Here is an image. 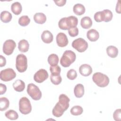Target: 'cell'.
Masks as SVG:
<instances>
[{
    "instance_id": "obj_1",
    "label": "cell",
    "mask_w": 121,
    "mask_h": 121,
    "mask_svg": "<svg viewBox=\"0 0 121 121\" xmlns=\"http://www.w3.org/2000/svg\"><path fill=\"white\" fill-rule=\"evenodd\" d=\"M69 98L65 94H61L59 97V102L52 110V114L56 117L61 116L64 112L69 107Z\"/></svg>"
},
{
    "instance_id": "obj_2",
    "label": "cell",
    "mask_w": 121,
    "mask_h": 121,
    "mask_svg": "<svg viewBox=\"0 0 121 121\" xmlns=\"http://www.w3.org/2000/svg\"><path fill=\"white\" fill-rule=\"evenodd\" d=\"M76 59L75 53L71 50L65 51L60 60V63L63 67H68L73 63Z\"/></svg>"
},
{
    "instance_id": "obj_3",
    "label": "cell",
    "mask_w": 121,
    "mask_h": 121,
    "mask_svg": "<svg viewBox=\"0 0 121 121\" xmlns=\"http://www.w3.org/2000/svg\"><path fill=\"white\" fill-rule=\"evenodd\" d=\"M93 82L98 86L104 87L108 85L109 78L107 76L101 72L94 73L92 77Z\"/></svg>"
},
{
    "instance_id": "obj_4",
    "label": "cell",
    "mask_w": 121,
    "mask_h": 121,
    "mask_svg": "<svg viewBox=\"0 0 121 121\" xmlns=\"http://www.w3.org/2000/svg\"><path fill=\"white\" fill-rule=\"evenodd\" d=\"M16 68L20 73L25 72L27 68V60L26 57L23 54L17 55L16 61Z\"/></svg>"
},
{
    "instance_id": "obj_5",
    "label": "cell",
    "mask_w": 121,
    "mask_h": 121,
    "mask_svg": "<svg viewBox=\"0 0 121 121\" xmlns=\"http://www.w3.org/2000/svg\"><path fill=\"white\" fill-rule=\"evenodd\" d=\"M19 110L23 114H28L32 111V106L29 100L26 97L20 98L19 101Z\"/></svg>"
},
{
    "instance_id": "obj_6",
    "label": "cell",
    "mask_w": 121,
    "mask_h": 121,
    "mask_svg": "<svg viewBox=\"0 0 121 121\" xmlns=\"http://www.w3.org/2000/svg\"><path fill=\"white\" fill-rule=\"evenodd\" d=\"M27 92L28 95L34 100H39L42 97V92L40 89L37 86L33 83L28 85Z\"/></svg>"
},
{
    "instance_id": "obj_7",
    "label": "cell",
    "mask_w": 121,
    "mask_h": 121,
    "mask_svg": "<svg viewBox=\"0 0 121 121\" xmlns=\"http://www.w3.org/2000/svg\"><path fill=\"white\" fill-rule=\"evenodd\" d=\"M72 46L78 52H82L87 49L88 43L84 39L78 38L73 41Z\"/></svg>"
},
{
    "instance_id": "obj_8",
    "label": "cell",
    "mask_w": 121,
    "mask_h": 121,
    "mask_svg": "<svg viewBox=\"0 0 121 121\" xmlns=\"http://www.w3.org/2000/svg\"><path fill=\"white\" fill-rule=\"evenodd\" d=\"M16 77V73L15 71L11 69L8 68L0 71V78L3 81H9L13 79Z\"/></svg>"
},
{
    "instance_id": "obj_9",
    "label": "cell",
    "mask_w": 121,
    "mask_h": 121,
    "mask_svg": "<svg viewBox=\"0 0 121 121\" xmlns=\"http://www.w3.org/2000/svg\"><path fill=\"white\" fill-rule=\"evenodd\" d=\"M16 46V44L14 40H7L3 43V52L6 55H10L13 53Z\"/></svg>"
},
{
    "instance_id": "obj_10",
    "label": "cell",
    "mask_w": 121,
    "mask_h": 121,
    "mask_svg": "<svg viewBox=\"0 0 121 121\" xmlns=\"http://www.w3.org/2000/svg\"><path fill=\"white\" fill-rule=\"evenodd\" d=\"M48 78V73L44 69H40L34 76V80L38 83H41L47 79Z\"/></svg>"
},
{
    "instance_id": "obj_11",
    "label": "cell",
    "mask_w": 121,
    "mask_h": 121,
    "mask_svg": "<svg viewBox=\"0 0 121 121\" xmlns=\"http://www.w3.org/2000/svg\"><path fill=\"white\" fill-rule=\"evenodd\" d=\"M56 43L59 47L66 46L69 43L67 35L63 33H58L56 36Z\"/></svg>"
},
{
    "instance_id": "obj_12",
    "label": "cell",
    "mask_w": 121,
    "mask_h": 121,
    "mask_svg": "<svg viewBox=\"0 0 121 121\" xmlns=\"http://www.w3.org/2000/svg\"><path fill=\"white\" fill-rule=\"evenodd\" d=\"M79 72L81 75L87 77L92 73V68L89 64H84L79 67Z\"/></svg>"
},
{
    "instance_id": "obj_13",
    "label": "cell",
    "mask_w": 121,
    "mask_h": 121,
    "mask_svg": "<svg viewBox=\"0 0 121 121\" xmlns=\"http://www.w3.org/2000/svg\"><path fill=\"white\" fill-rule=\"evenodd\" d=\"M86 36L88 39L91 42H95L98 39L99 34L95 29H91L87 31Z\"/></svg>"
},
{
    "instance_id": "obj_14",
    "label": "cell",
    "mask_w": 121,
    "mask_h": 121,
    "mask_svg": "<svg viewBox=\"0 0 121 121\" xmlns=\"http://www.w3.org/2000/svg\"><path fill=\"white\" fill-rule=\"evenodd\" d=\"M41 39L44 43H50L52 42L53 36L50 31L45 30L43 32L41 35Z\"/></svg>"
},
{
    "instance_id": "obj_15",
    "label": "cell",
    "mask_w": 121,
    "mask_h": 121,
    "mask_svg": "<svg viewBox=\"0 0 121 121\" xmlns=\"http://www.w3.org/2000/svg\"><path fill=\"white\" fill-rule=\"evenodd\" d=\"M13 87L17 92H22L25 88V83L20 79L16 80L13 83Z\"/></svg>"
},
{
    "instance_id": "obj_16",
    "label": "cell",
    "mask_w": 121,
    "mask_h": 121,
    "mask_svg": "<svg viewBox=\"0 0 121 121\" xmlns=\"http://www.w3.org/2000/svg\"><path fill=\"white\" fill-rule=\"evenodd\" d=\"M29 44L28 41L25 39L21 40L18 44V49L22 52H26L29 50Z\"/></svg>"
},
{
    "instance_id": "obj_17",
    "label": "cell",
    "mask_w": 121,
    "mask_h": 121,
    "mask_svg": "<svg viewBox=\"0 0 121 121\" xmlns=\"http://www.w3.org/2000/svg\"><path fill=\"white\" fill-rule=\"evenodd\" d=\"M74 92L75 96L77 98L82 97L84 94V87L81 84H78L74 87Z\"/></svg>"
},
{
    "instance_id": "obj_18",
    "label": "cell",
    "mask_w": 121,
    "mask_h": 121,
    "mask_svg": "<svg viewBox=\"0 0 121 121\" xmlns=\"http://www.w3.org/2000/svg\"><path fill=\"white\" fill-rule=\"evenodd\" d=\"M34 20L37 24H43L46 21V17L43 13H36L34 16Z\"/></svg>"
},
{
    "instance_id": "obj_19",
    "label": "cell",
    "mask_w": 121,
    "mask_h": 121,
    "mask_svg": "<svg viewBox=\"0 0 121 121\" xmlns=\"http://www.w3.org/2000/svg\"><path fill=\"white\" fill-rule=\"evenodd\" d=\"M92 20L89 17H82L80 21V25L84 29H88L92 25Z\"/></svg>"
},
{
    "instance_id": "obj_20",
    "label": "cell",
    "mask_w": 121,
    "mask_h": 121,
    "mask_svg": "<svg viewBox=\"0 0 121 121\" xmlns=\"http://www.w3.org/2000/svg\"><path fill=\"white\" fill-rule=\"evenodd\" d=\"M85 10L86 9L84 6L80 3L76 4L73 8L74 13L78 16H81L83 15L85 13Z\"/></svg>"
},
{
    "instance_id": "obj_21",
    "label": "cell",
    "mask_w": 121,
    "mask_h": 121,
    "mask_svg": "<svg viewBox=\"0 0 121 121\" xmlns=\"http://www.w3.org/2000/svg\"><path fill=\"white\" fill-rule=\"evenodd\" d=\"M106 52L108 55L112 58L116 57L118 54V49L115 46L112 45H110L107 47Z\"/></svg>"
},
{
    "instance_id": "obj_22",
    "label": "cell",
    "mask_w": 121,
    "mask_h": 121,
    "mask_svg": "<svg viewBox=\"0 0 121 121\" xmlns=\"http://www.w3.org/2000/svg\"><path fill=\"white\" fill-rule=\"evenodd\" d=\"M11 10L12 12L16 15L20 14L22 10L21 4L19 2H15L13 3L11 6Z\"/></svg>"
},
{
    "instance_id": "obj_23",
    "label": "cell",
    "mask_w": 121,
    "mask_h": 121,
    "mask_svg": "<svg viewBox=\"0 0 121 121\" xmlns=\"http://www.w3.org/2000/svg\"><path fill=\"white\" fill-rule=\"evenodd\" d=\"M12 16L8 11H3L0 13V20L5 23H9L11 20Z\"/></svg>"
},
{
    "instance_id": "obj_24",
    "label": "cell",
    "mask_w": 121,
    "mask_h": 121,
    "mask_svg": "<svg viewBox=\"0 0 121 121\" xmlns=\"http://www.w3.org/2000/svg\"><path fill=\"white\" fill-rule=\"evenodd\" d=\"M48 62L51 66H55L57 65L59 62V57L56 54H51L48 58Z\"/></svg>"
},
{
    "instance_id": "obj_25",
    "label": "cell",
    "mask_w": 121,
    "mask_h": 121,
    "mask_svg": "<svg viewBox=\"0 0 121 121\" xmlns=\"http://www.w3.org/2000/svg\"><path fill=\"white\" fill-rule=\"evenodd\" d=\"M67 22L69 28L77 27L78 23V19L75 16H71L67 17Z\"/></svg>"
},
{
    "instance_id": "obj_26",
    "label": "cell",
    "mask_w": 121,
    "mask_h": 121,
    "mask_svg": "<svg viewBox=\"0 0 121 121\" xmlns=\"http://www.w3.org/2000/svg\"><path fill=\"white\" fill-rule=\"evenodd\" d=\"M9 105V100L6 97H3L0 98V110L3 111L7 110Z\"/></svg>"
},
{
    "instance_id": "obj_27",
    "label": "cell",
    "mask_w": 121,
    "mask_h": 121,
    "mask_svg": "<svg viewBox=\"0 0 121 121\" xmlns=\"http://www.w3.org/2000/svg\"><path fill=\"white\" fill-rule=\"evenodd\" d=\"M5 115L7 118L11 120H16L18 117L17 113L13 110H9L7 111L5 113Z\"/></svg>"
},
{
    "instance_id": "obj_28",
    "label": "cell",
    "mask_w": 121,
    "mask_h": 121,
    "mask_svg": "<svg viewBox=\"0 0 121 121\" xmlns=\"http://www.w3.org/2000/svg\"><path fill=\"white\" fill-rule=\"evenodd\" d=\"M104 17V21L105 22H108L110 21L112 18V13L109 9H104L102 11Z\"/></svg>"
},
{
    "instance_id": "obj_29",
    "label": "cell",
    "mask_w": 121,
    "mask_h": 121,
    "mask_svg": "<svg viewBox=\"0 0 121 121\" xmlns=\"http://www.w3.org/2000/svg\"><path fill=\"white\" fill-rule=\"evenodd\" d=\"M70 112L71 114L77 116L81 114L83 112V110L82 107L80 106L76 105L71 108Z\"/></svg>"
},
{
    "instance_id": "obj_30",
    "label": "cell",
    "mask_w": 121,
    "mask_h": 121,
    "mask_svg": "<svg viewBox=\"0 0 121 121\" xmlns=\"http://www.w3.org/2000/svg\"><path fill=\"white\" fill-rule=\"evenodd\" d=\"M58 26L60 29L62 30H68L69 26L67 22V17L61 18L58 23Z\"/></svg>"
},
{
    "instance_id": "obj_31",
    "label": "cell",
    "mask_w": 121,
    "mask_h": 121,
    "mask_svg": "<svg viewBox=\"0 0 121 121\" xmlns=\"http://www.w3.org/2000/svg\"><path fill=\"white\" fill-rule=\"evenodd\" d=\"M18 24L22 26H27L30 22V19L27 16H22L18 19Z\"/></svg>"
},
{
    "instance_id": "obj_32",
    "label": "cell",
    "mask_w": 121,
    "mask_h": 121,
    "mask_svg": "<svg viewBox=\"0 0 121 121\" xmlns=\"http://www.w3.org/2000/svg\"><path fill=\"white\" fill-rule=\"evenodd\" d=\"M50 79L52 84L55 85H59L62 81V78L60 75H52L50 76Z\"/></svg>"
},
{
    "instance_id": "obj_33",
    "label": "cell",
    "mask_w": 121,
    "mask_h": 121,
    "mask_svg": "<svg viewBox=\"0 0 121 121\" xmlns=\"http://www.w3.org/2000/svg\"><path fill=\"white\" fill-rule=\"evenodd\" d=\"M67 77L70 80H74L77 77V73L74 69H69L67 74Z\"/></svg>"
},
{
    "instance_id": "obj_34",
    "label": "cell",
    "mask_w": 121,
    "mask_h": 121,
    "mask_svg": "<svg viewBox=\"0 0 121 121\" xmlns=\"http://www.w3.org/2000/svg\"><path fill=\"white\" fill-rule=\"evenodd\" d=\"M50 70L52 75H60L61 69L59 66L56 65L55 66H51L50 67Z\"/></svg>"
},
{
    "instance_id": "obj_35",
    "label": "cell",
    "mask_w": 121,
    "mask_h": 121,
    "mask_svg": "<svg viewBox=\"0 0 121 121\" xmlns=\"http://www.w3.org/2000/svg\"><path fill=\"white\" fill-rule=\"evenodd\" d=\"M94 19L97 22H101L104 21V17L102 11L96 12L94 15Z\"/></svg>"
},
{
    "instance_id": "obj_36",
    "label": "cell",
    "mask_w": 121,
    "mask_h": 121,
    "mask_svg": "<svg viewBox=\"0 0 121 121\" xmlns=\"http://www.w3.org/2000/svg\"><path fill=\"white\" fill-rule=\"evenodd\" d=\"M68 33L70 36L75 37L78 34V29L77 27L69 28L68 29Z\"/></svg>"
},
{
    "instance_id": "obj_37",
    "label": "cell",
    "mask_w": 121,
    "mask_h": 121,
    "mask_svg": "<svg viewBox=\"0 0 121 121\" xmlns=\"http://www.w3.org/2000/svg\"><path fill=\"white\" fill-rule=\"evenodd\" d=\"M121 109L116 110L113 114V117L114 120L116 121H121Z\"/></svg>"
},
{
    "instance_id": "obj_38",
    "label": "cell",
    "mask_w": 121,
    "mask_h": 121,
    "mask_svg": "<svg viewBox=\"0 0 121 121\" xmlns=\"http://www.w3.org/2000/svg\"><path fill=\"white\" fill-rule=\"evenodd\" d=\"M7 90V87L5 85L2 83L0 84V94L3 95L4 94Z\"/></svg>"
},
{
    "instance_id": "obj_39",
    "label": "cell",
    "mask_w": 121,
    "mask_h": 121,
    "mask_svg": "<svg viewBox=\"0 0 121 121\" xmlns=\"http://www.w3.org/2000/svg\"><path fill=\"white\" fill-rule=\"evenodd\" d=\"M6 63V60L2 55H0V67L4 66Z\"/></svg>"
},
{
    "instance_id": "obj_40",
    "label": "cell",
    "mask_w": 121,
    "mask_h": 121,
    "mask_svg": "<svg viewBox=\"0 0 121 121\" xmlns=\"http://www.w3.org/2000/svg\"><path fill=\"white\" fill-rule=\"evenodd\" d=\"M56 5L58 6H64L66 2V0H54Z\"/></svg>"
},
{
    "instance_id": "obj_41",
    "label": "cell",
    "mask_w": 121,
    "mask_h": 121,
    "mask_svg": "<svg viewBox=\"0 0 121 121\" xmlns=\"http://www.w3.org/2000/svg\"><path fill=\"white\" fill-rule=\"evenodd\" d=\"M116 11L118 13H121V8H120V1L118 0V3H117L116 7Z\"/></svg>"
}]
</instances>
